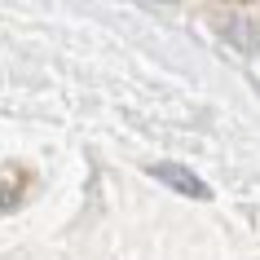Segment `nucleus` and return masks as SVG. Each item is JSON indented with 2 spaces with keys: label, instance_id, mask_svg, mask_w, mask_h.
Returning <instances> with one entry per match:
<instances>
[{
  "label": "nucleus",
  "instance_id": "nucleus-1",
  "mask_svg": "<svg viewBox=\"0 0 260 260\" xmlns=\"http://www.w3.org/2000/svg\"><path fill=\"white\" fill-rule=\"evenodd\" d=\"M150 177H159L164 185L181 190L185 199H207V194H212V190L203 185V181H199V177L190 172V168H181V164H154V168H150Z\"/></svg>",
  "mask_w": 260,
  "mask_h": 260
},
{
  "label": "nucleus",
  "instance_id": "nucleus-2",
  "mask_svg": "<svg viewBox=\"0 0 260 260\" xmlns=\"http://www.w3.org/2000/svg\"><path fill=\"white\" fill-rule=\"evenodd\" d=\"M225 36H230L234 44H243V49H256V44H260V36H256V31H247L243 22H238V27H230V31H225Z\"/></svg>",
  "mask_w": 260,
  "mask_h": 260
}]
</instances>
